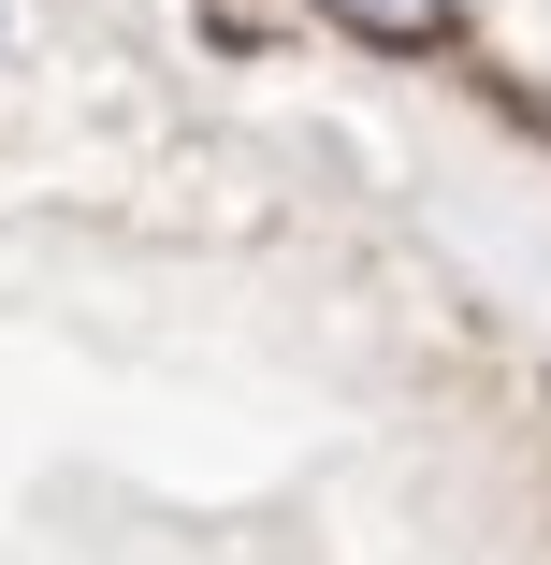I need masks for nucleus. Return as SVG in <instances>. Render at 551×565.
<instances>
[{"label": "nucleus", "instance_id": "obj_1", "mask_svg": "<svg viewBox=\"0 0 551 565\" xmlns=\"http://www.w3.org/2000/svg\"><path fill=\"white\" fill-rule=\"evenodd\" d=\"M0 44H15V0H0Z\"/></svg>", "mask_w": 551, "mask_h": 565}]
</instances>
